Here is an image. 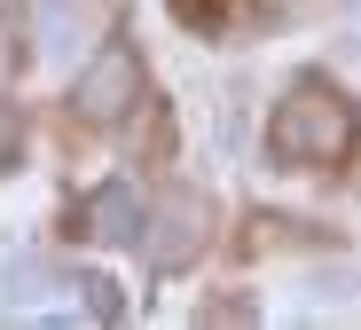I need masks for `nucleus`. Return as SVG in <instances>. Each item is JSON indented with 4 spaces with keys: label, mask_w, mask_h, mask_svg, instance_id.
<instances>
[{
    "label": "nucleus",
    "mask_w": 361,
    "mask_h": 330,
    "mask_svg": "<svg viewBox=\"0 0 361 330\" xmlns=\"http://www.w3.org/2000/svg\"><path fill=\"white\" fill-rule=\"evenodd\" d=\"M353 142H361V118L330 79H298L267 118V158L275 165H338Z\"/></svg>",
    "instance_id": "obj_1"
},
{
    "label": "nucleus",
    "mask_w": 361,
    "mask_h": 330,
    "mask_svg": "<svg viewBox=\"0 0 361 330\" xmlns=\"http://www.w3.org/2000/svg\"><path fill=\"white\" fill-rule=\"evenodd\" d=\"M134 95H142V55H134L126 40L94 47V63H87L79 87H71V102H79V118H87V126H118V118L134 110Z\"/></svg>",
    "instance_id": "obj_2"
},
{
    "label": "nucleus",
    "mask_w": 361,
    "mask_h": 330,
    "mask_svg": "<svg viewBox=\"0 0 361 330\" xmlns=\"http://www.w3.org/2000/svg\"><path fill=\"white\" fill-rule=\"evenodd\" d=\"M149 228V196L134 189V181H102L94 196H87V236L94 244H134Z\"/></svg>",
    "instance_id": "obj_3"
},
{
    "label": "nucleus",
    "mask_w": 361,
    "mask_h": 330,
    "mask_svg": "<svg viewBox=\"0 0 361 330\" xmlns=\"http://www.w3.org/2000/svg\"><path fill=\"white\" fill-rule=\"evenodd\" d=\"M71 283H79V276H71ZM71 283L24 259V268H8V283H0V307H8L16 322H39V314H71V299H63Z\"/></svg>",
    "instance_id": "obj_4"
},
{
    "label": "nucleus",
    "mask_w": 361,
    "mask_h": 330,
    "mask_svg": "<svg viewBox=\"0 0 361 330\" xmlns=\"http://www.w3.org/2000/svg\"><path fill=\"white\" fill-rule=\"evenodd\" d=\"M197 236H204V213H197V196H165V213H157V236H142V244H149V259H157V268H180V259L197 252Z\"/></svg>",
    "instance_id": "obj_5"
},
{
    "label": "nucleus",
    "mask_w": 361,
    "mask_h": 330,
    "mask_svg": "<svg viewBox=\"0 0 361 330\" xmlns=\"http://www.w3.org/2000/svg\"><path fill=\"white\" fill-rule=\"evenodd\" d=\"M79 24H87V0H32V40H39L47 63H55V55H71Z\"/></svg>",
    "instance_id": "obj_6"
},
{
    "label": "nucleus",
    "mask_w": 361,
    "mask_h": 330,
    "mask_svg": "<svg viewBox=\"0 0 361 330\" xmlns=\"http://www.w3.org/2000/svg\"><path fill=\"white\" fill-rule=\"evenodd\" d=\"M79 299H87V314H94V322H118V314H126V299H118V283H110V276H79Z\"/></svg>",
    "instance_id": "obj_7"
},
{
    "label": "nucleus",
    "mask_w": 361,
    "mask_h": 330,
    "mask_svg": "<svg viewBox=\"0 0 361 330\" xmlns=\"http://www.w3.org/2000/svg\"><path fill=\"white\" fill-rule=\"evenodd\" d=\"M8 165H16V110L0 102V173H8Z\"/></svg>",
    "instance_id": "obj_8"
}]
</instances>
